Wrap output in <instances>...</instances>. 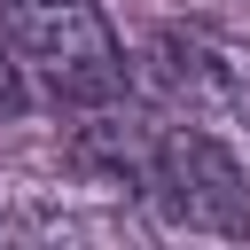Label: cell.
<instances>
[{
    "mask_svg": "<svg viewBox=\"0 0 250 250\" xmlns=\"http://www.w3.org/2000/svg\"><path fill=\"white\" fill-rule=\"evenodd\" d=\"M70 148L78 164H94V180H117L164 234H250V172L203 117H148L117 94L102 109H78Z\"/></svg>",
    "mask_w": 250,
    "mask_h": 250,
    "instance_id": "cell-1",
    "label": "cell"
},
{
    "mask_svg": "<svg viewBox=\"0 0 250 250\" xmlns=\"http://www.w3.org/2000/svg\"><path fill=\"white\" fill-rule=\"evenodd\" d=\"M0 62L31 102L102 109L133 86L125 39L102 0H0Z\"/></svg>",
    "mask_w": 250,
    "mask_h": 250,
    "instance_id": "cell-2",
    "label": "cell"
},
{
    "mask_svg": "<svg viewBox=\"0 0 250 250\" xmlns=\"http://www.w3.org/2000/svg\"><path fill=\"white\" fill-rule=\"evenodd\" d=\"M148 86L180 117H203V125L250 117V62L234 47H219V39H203V31H164L148 47Z\"/></svg>",
    "mask_w": 250,
    "mask_h": 250,
    "instance_id": "cell-4",
    "label": "cell"
},
{
    "mask_svg": "<svg viewBox=\"0 0 250 250\" xmlns=\"http://www.w3.org/2000/svg\"><path fill=\"white\" fill-rule=\"evenodd\" d=\"M125 234H148V211L117 180H94L78 195L0 188V242H125Z\"/></svg>",
    "mask_w": 250,
    "mask_h": 250,
    "instance_id": "cell-3",
    "label": "cell"
},
{
    "mask_svg": "<svg viewBox=\"0 0 250 250\" xmlns=\"http://www.w3.org/2000/svg\"><path fill=\"white\" fill-rule=\"evenodd\" d=\"M23 102H31V94H23V86H16V70L0 62V109H23Z\"/></svg>",
    "mask_w": 250,
    "mask_h": 250,
    "instance_id": "cell-5",
    "label": "cell"
}]
</instances>
